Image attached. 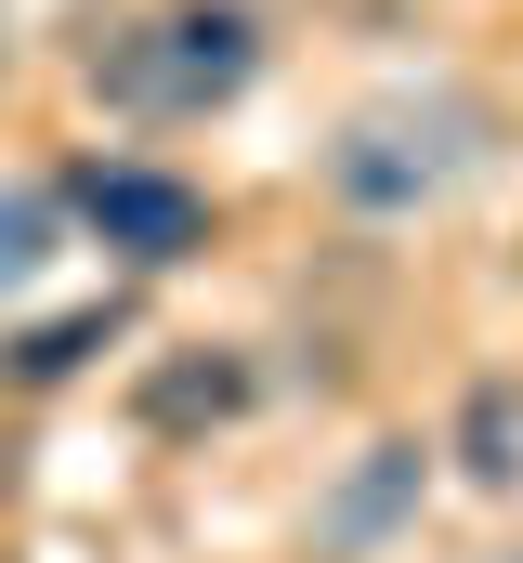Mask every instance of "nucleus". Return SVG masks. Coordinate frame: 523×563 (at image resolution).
Instances as JSON below:
<instances>
[{"instance_id": "nucleus-2", "label": "nucleus", "mask_w": 523, "mask_h": 563, "mask_svg": "<svg viewBox=\"0 0 523 563\" xmlns=\"http://www.w3.org/2000/svg\"><path fill=\"white\" fill-rule=\"evenodd\" d=\"M485 157V106L471 92H380V106H354L341 144H327V197L341 210H367V223H405V210H432L458 170Z\"/></svg>"}, {"instance_id": "nucleus-7", "label": "nucleus", "mask_w": 523, "mask_h": 563, "mask_svg": "<svg viewBox=\"0 0 523 563\" xmlns=\"http://www.w3.org/2000/svg\"><path fill=\"white\" fill-rule=\"evenodd\" d=\"M249 407V367L236 354H210V367H170L157 394H144V420H236Z\"/></svg>"}, {"instance_id": "nucleus-4", "label": "nucleus", "mask_w": 523, "mask_h": 563, "mask_svg": "<svg viewBox=\"0 0 523 563\" xmlns=\"http://www.w3.org/2000/svg\"><path fill=\"white\" fill-rule=\"evenodd\" d=\"M53 250H66V197L53 184H0V301L53 276Z\"/></svg>"}, {"instance_id": "nucleus-5", "label": "nucleus", "mask_w": 523, "mask_h": 563, "mask_svg": "<svg viewBox=\"0 0 523 563\" xmlns=\"http://www.w3.org/2000/svg\"><path fill=\"white\" fill-rule=\"evenodd\" d=\"M458 445H471V459H458L471 485H523V394H511V380H471V420H458Z\"/></svg>"}, {"instance_id": "nucleus-1", "label": "nucleus", "mask_w": 523, "mask_h": 563, "mask_svg": "<svg viewBox=\"0 0 523 563\" xmlns=\"http://www.w3.org/2000/svg\"><path fill=\"white\" fill-rule=\"evenodd\" d=\"M249 79H262V13L249 0H170V13H144L131 40L92 53V92L119 119H210Z\"/></svg>"}, {"instance_id": "nucleus-3", "label": "nucleus", "mask_w": 523, "mask_h": 563, "mask_svg": "<svg viewBox=\"0 0 523 563\" xmlns=\"http://www.w3.org/2000/svg\"><path fill=\"white\" fill-rule=\"evenodd\" d=\"M66 210H79L119 263H183V250H210V197H197L183 170H157V157H79V170H66Z\"/></svg>"}, {"instance_id": "nucleus-6", "label": "nucleus", "mask_w": 523, "mask_h": 563, "mask_svg": "<svg viewBox=\"0 0 523 563\" xmlns=\"http://www.w3.org/2000/svg\"><path fill=\"white\" fill-rule=\"evenodd\" d=\"M105 341H119V301H92V314H66V328H26L0 367H13V380H66V367H79V354H105Z\"/></svg>"}]
</instances>
